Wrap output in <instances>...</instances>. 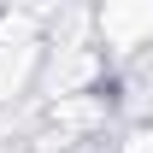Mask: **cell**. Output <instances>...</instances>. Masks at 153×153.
I'll return each mask as SVG.
<instances>
[{"mask_svg":"<svg viewBox=\"0 0 153 153\" xmlns=\"http://www.w3.org/2000/svg\"><path fill=\"white\" fill-rule=\"evenodd\" d=\"M100 36L106 47H141V36H153V6H106Z\"/></svg>","mask_w":153,"mask_h":153,"instance_id":"cell-1","label":"cell"}]
</instances>
